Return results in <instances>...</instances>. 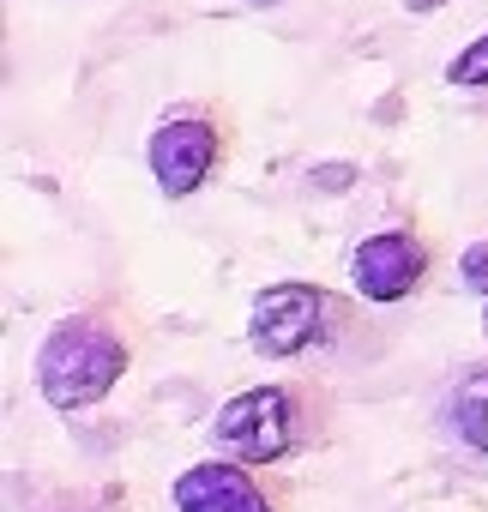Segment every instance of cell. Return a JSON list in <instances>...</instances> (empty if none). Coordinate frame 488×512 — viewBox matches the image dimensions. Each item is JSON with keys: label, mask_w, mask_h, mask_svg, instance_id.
<instances>
[{"label": "cell", "mask_w": 488, "mask_h": 512, "mask_svg": "<svg viewBox=\"0 0 488 512\" xmlns=\"http://www.w3.org/2000/svg\"><path fill=\"white\" fill-rule=\"evenodd\" d=\"M332 398L320 380H266L217 404L211 446L241 464H284L332 434Z\"/></svg>", "instance_id": "cell-1"}, {"label": "cell", "mask_w": 488, "mask_h": 512, "mask_svg": "<svg viewBox=\"0 0 488 512\" xmlns=\"http://www.w3.org/2000/svg\"><path fill=\"white\" fill-rule=\"evenodd\" d=\"M133 356H139V326L121 308H109V302L79 308L49 326V338L37 350V392L55 410H91L127 380Z\"/></svg>", "instance_id": "cell-2"}, {"label": "cell", "mask_w": 488, "mask_h": 512, "mask_svg": "<svg viewBox=\"0 0 488 512\" xmlns=\"http://www.w3.org/2000/svg\"><path fill=\"white\" fill-rule=\"evenodd\" d=\"M344 332H356V302L326 290V284H308V278L266 284L248 308V344L266 362H296V356H314V350H338Z\"/></svg>", "instance_id": "cell-3"}, {"label": "cell", "mask_w": 488, "mask_h": 512, "mask_svg": "<svg viewBox=\"0 0 488 512\" xmlns=\"http://www.w3.org/2000/svg\"><path fill=\"white\" fill-rule=\"evenodd\" d=\"M229 115L217 103H181L169 109L157 127H151V145H145V163H151V181L163 199H193L229 157Z\"/></svg>", "instance_id": "cell-4"}, {"label": "cell", "mask_w": 488, "mask_h": 512, "mask_svg": "<svg viewBox=\"0 0 488 512\" xmlns=\"http://www.w3.org/2000/svg\"><path fill=\"white\" fill-rule=\"evenodd\" d=\"M428 272H434V241H428L422 229H410V223L374 229V235H362L356 253H350V284H356V296L374 302V308L410 302V296L428 284Z\"/></svg>", "instance_id": "cell-5"}, {"label": "cell", "mask_w": 488, "mask_h": 512, "mask_svg": "<svg viewBox=\"0 0 488 512\" xmlns=\"http://www.w3.org/2000/svg\"><path fill=\"white\" fill-rule=\"evenodd\" d=\"M175 512H290V488L266 476V464L199 458L175 476Z\"/></svg>", "instance_id": "cell-6"}, {"label": "cell", "mask_w": 488, "mask_h": 512, "mask_svg": "<svg viewBox=\"0 0 488 512\" xmlns=\"http://www.w3.org/2000/svg\"><path fill=\"white\" fill-rule=\"evenodd\" d=\"M440 422L458 446H470L476 458H488V368H470L452 380L446 404H440Z\"/></svg>", "instance_id": "cell-7"}, {"label": "cell", "mask_w": 488, "mask_h": 512, "mask_svg": "<svg viewBox=\"0 0 488 512\" xmlns=\"http://www.w3.org/2000/svg\"><path fill=\"white\" fill-rule=\"evenodd\" d=\"M446 85H458V91H488V31H482L476 43H464V49L446 61Z\"/></svg>", "instance_id": "cell-8"}, {"label": "cell", "mask_w": 488, "mask_h": 512, "mask_svg": "<svg viewBox=\"0 0 488 512\" xmlns=\"http://www.w3.org/2000/svg\"><path fill=\"white\" fill-rule=\"evenodd\" d=\"M458 278L488 302V241H476V247H464V260H458Z\"/></svg>", "instance_id": "cell-9"}, {"label": "cell", "mask_w": 488, "mask_h": 512, "mask_svg": "<svg viewBox=\"0 0 488 512\" xmlns=\"http://www.w3.org/2000/svg\"><path fill=\"white\" fill-rule=\"evenodd\" d=\"M440 7H452V0H404V13H440Z\"/></svg>", "instance_id": "cell-10"}, {"label": "cell", "mask_w": 488, "mask_h": 512, "mask_svg": "<svg viewBox=\"0 0 488 512\" xmlns=\"http://www.w3.org/2000/svg\"><path fill=\"white\" fill-rule=\"evenodd\" d=\"M248 7H278V0H248Z\"/></svg>", "instance_id": "cell-11"}, {"label": "cell", "mask_w": 488, "mask_h": 512, "mask_svg": "<svg viewBox=\"0 0 488 512\" xmlns=\"http://www.w3.org/2000/svg\"><path fill=\"white\" fill-rule=\"evenodd\" d=\"M482 326H488V302H482Z\"/></svg>", "instance_id": "cell-12"}]
</instances>
